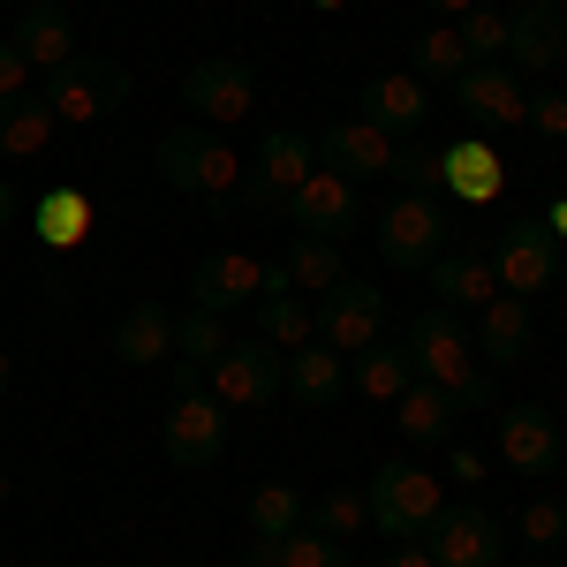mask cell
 Wrapping results in <instances>:
<instances>
[{"instance_id":"cell-1","label":"cell","mask_w":567,"mask_h":567,"mask_svg":"<svg viewBox=\"0 0 567 567\" xmlns=\"http://www.w3.org/2000/svg\"><path fill=\"white\" fill-rule=\"evenodd\" d=\"M152 159H159V182L175 197H197V205H219L243 189V144L235 136H213V130H159L152 136Z\"/></svg>"},{"instance_id":"cell-2","label":"cell","mask_w":567,"mask_h":567,"mask_svg":"<svg viewBox=\"0 0 567 567\" xmlns=\"http://www.w3.org/2000/svg\"><path fill=\"white\" fill-rule=\"evenodd\" d=\"M409 363H416V379H424V386H439L454 409H470V401H477V386H484L470 333L454 326V310H439V303L409 326Z\"/></svg>"},{"instance_id":"cell-3","label":"cell","mask_w":567,"mask_h":567,"mask_svg":"<svg viewBox=\"0 0 567 567\" xmlns=\"http://www.w3.org/2000/svg\"><path fill=\"white\" fill-rule=\"evenodd\" d=\"M182 114L213 136H235L250 114H258V76L235 61V53H205L189 76H182Z\"/></svg>"},{"instance_id":"cell-4","label":"cell","mask_w":567,"mask_h":567,"mask_svg":"<svg viewBox=\"0 0 567 567\" xmlns=\"http://www.w3.org/2000/svg\"><path fill=\"white\" fill-rule=\"evenodd\" d=\"M363 499H371V529H386V537H424L446 515L439 470H409V462H379V477L363 484Z\"/></svg>"},{"instance_id":"cell-5","label":"cell","mask_w":567,"mask_h":567,"mask_svg":"<svg viewBox=\"0 0 567 567\" xmlns=\"http://www.w3.org/2000/svg\"><path fill=\"white\" fill-rule=\"evenodd\" d=\"M318 152H326V167H341V175H355V182L424 167V159H409V152H401V136L379 130L371 114H341V122H326V130H318Z\"/></svg>"},{"instance_id":"cell-6","label":"cell","mask_w":567,"mask_h":567,"mask_svg":"<svg viewBox=\"0 0 567 567\" xmlns=\"http://www.w3.org/2000/svg\"><path fill=\"white\" fill-rule=\"evenodd\" d=\"M310 167H318V144H310L296 122H272V130L258 136V152H250V205H258V213H280V205L303 189Z\"/></svg>"},{"instance_id":"cell-7","label":"cell","mask_w":567,"mask_h":567,"mask_svg":"<svg viewBox=\"0 0 567 567\" xmlns=\"http://www.w3.org/2000/svg\"><path fill=\"white\" fill-rule=\"evenodd\" d=\"M379 250H386L393 272H424L446 250V213L432 205V189H409L379 213Z\"/></svg>"},{"instance_id":"cell-8","label":"cell","mask_w":567,"mask_h":567,"mask_svg":"<svg viewBox=\"0 0 567 567\" xmlns=\"http://www.w3.org/2000/svg\"><path fill=\"white\" fill-rule=\"evenodd\" d=\"M205 393H213L219 409H272V393H280V349H265V341H227L219 363L205 371Z\"/></svg>"},{"instance_id":"cell-9","label":"cell","mask_w":567,"mask_h":567,"mask_svg":"<svg viewBox=\"0 0 567 567\" xmlns=\"http://www.w3.org/2000/svg\"><path fill=\"white\" fill-rule=\"evenodd\" d=\"M492 272H499V296H523V303H537L545 288H560V243L545 235V219L507 227L499 250H492Z\"/></svg>"},{"instance_id":"cell-10","label":"cell","mask_w":567,"mask_h":567,"mask_svg":"<svg viewBox=\"0 0 567 567\" xmlns=\"http://www.w3.org/2000/svg\"><path fill=\"white\" fill-rule=\"evenodd\" d=\"M265 288H272V265L250 258V250H213V258H197V272H189V303L219 310V318L250 310Z\"/></svg>"},{"instance_id":"cell-11","label":"cell","mask_w":567,"mask_h":567,"mask_svg":"<svg viewBox=\"0 0 567 567\" xmlns=\"http://www.w3.org/2000/svg\"><path fill=\"white\" fill-rule=\"evenodd\" d=\"M288 213H296V227H303V235H326V243H333V235L363 227V182L318 159V167L303 175V189L288 197Z\"/></svg>"},{"instance_id":"cell-12","label":"cell","mask_w":567,"mask_h":567,"mask_svg":"<svg viewBox=\"0 0 567 567\" xmlns=\"http://www.w3.org/2000/svg\"><path fill=\"white\" fill-rule=\"evenodd\" d=\"M167 454H175L182 470H205L227 454V409H219L205 386H175V409H167Z\"/></svg>"},{"instance_id":"cell-13","label":"cell","mask_w":567,"mask_h":567,"mask_svg":"<svg viewBox=\"0 0 567 567\" xmlns=\"http://www.w3.org/2000/svg\"><path fill=\"white\" fill-rule=\"evenodd\" d=\"M446 91H454L462 114H477L484 130H523L529 122V84L515 76V69H499V61H470Z\"/></svg>"},{"instance_id":"cell-14","label":"cell","mask_w":567,"mask_h":567,"mask_svg":"<svg viewBox=\"0 0 567 567\" xmlns=\"http://www.w3.org/2000/svg\"><path fill=\"white\" fill-rule=\"evenodd\" d=\"M560 61H567L560 16H545V8H515V16H507V53H499V69H515V76L537 91V84H560Z\"/></svg>"},{"instance_id":"cell-15","label":"cell","mask_w":567,"mask_h":567,"mask_svg":"<svg viewBox=\"0 0 567 567\" xmlns=\"http://www.w3.org/2000/svg\"><path fill=\"white\" fill-rule=\"evenodd\" d=\"M432 175H439V189H454L462 205H499V189H507V159L484 144V136H454L446 152L432 159Z\"/></svg>"},{"instance_id":"cell-16","label":"cell","mask_w":567,"mask_h":567,"mask_svg":"<svg viewBox=\"0 0 567 567\" xmlns=\"http://www.w3.org/2000/svg\"><path fill=\"white\" fill-rule=\"evenodd\" d=\"M379 326H386V303H379V288H363V280H341L326 303H318V341L341 355H363L379 341Z\"/></svg>"},{"instance_id":"cell-17","label":"cell","mask_w":567,"mask_h":567,"mask_svg":"<svg viewBox=\"0 0 567 567\" xmlns=\"http://www.w3.org/2000/svg\"><path fill=\"white\" fill-rule=\"evenodd\" d=\"M8 45L31 61V76H61V69H76V61H84V53H76V23H69L53 0H31V8L16 16Z\"/></svg>"},{"instance_id":"cell-18","label":"cell","mask_w":567,"mask_h":567,"mask_svg":"<svg viewBox=\"0 0 567 567\" xmlns=\"http://www.w3.org/2000/svg\"><path fill=\"white\" fill-rule=\"evenodd\" d=\"M424 545H432L439 567H492L499 560V523H492L484 507H446V515L424 529Z\"/></svg>"},{"instance_id":"cell-19","label":"cell","mask_w":567,"mask_h":567,"mask_svg":"<svg viewBox=\"0 0 567 567\" xmlns=\"http://www.w3.org/2000/svg\"><path fill=\"white\" fill-rule=\"evenodd\" d=\"M499 470H515V477L560 470V424L545 409H507L499 416Z\"/></svg>"},{"instance_id":"cell-20","label":"cell","mask_w":567,"mask_h":567,"mask_svg":"<svg viewBox=\"0 0 567 567\" xmlns=\"http://www.w3.org/2000/svg\"><path fill=\"white\" fill-rule=\"evenodd\" d=\"M122 91H130V76H106V69H84V61H76V69H61V76L45 84V106H53L61 130H91Z\"/></svg>"},{"instance_id":"cell-21","label":"cell","mask_w":567,"mask_h":567,"mask_svg":"<svg viewBox=\"0 0 567 567\" xmlns=\"http://www.w3.org/2000/svg\"><path fill=\"white\" fill-rule=\"evenodd\" d=\"M424 288H432L439 310H470L477 318L492 296H499V272H492V258H470V250H439L432 265H424Z\"/></svg>"},{"instance_id":"cell-22","label":"cell","mask_w":567,"mask_h":567,"mask_svg":"<svg viewBox=\"0 0 567 567\" xmlns=\"http://www.w3.org/2000/svg\"><path fill=\"white\" fill-rule=\"evenodd\" d=\"M250 318H258V341H265V349H280V355H296V349H310V341H318V303H310V296H296L280 272H272V288L250 303Z\"/></svg>"},{"instance_id":"cell-23","label":"cell","mask_w":567,"mask_h":567,"mask_svg":"<svg viewBox=\"0 0 567 567\" xmlns=\"http://www.w3.org/2000/svg\"><path fill=\"white\" fill-rule=\"evenodd\" d=\"M288 529H303V492H296V484H280V477H265L258 492H250V507H243V537H250V553H243V560L265 567V553H272Z\"/></svg>"},{"instance_id":"cell-24","label":"cell","mask_w":567,"mask_h":567,"mask_svg":"<svg viewBox=\"0 0 567 567\" xmlns=\"http://www.w3.org/2000/svg\"><path fill=\"white\" fill-rule=\"evenodd\" d=\"M363 114L379 122V130H424V114H432V84L416 76V69H386V76H371L363 84Z\"/></svg>"},{"instance_id":"cell-25","label":"cell","mask_w":567,"mask_h":567,"mask_svg":"<svg viewBox=\"0 0 567 567\" xmlns=\"http://www.w3.org/2000/svg\"><path fill=\"white\" fill-rule=\"evenodd\" d=\"M91 227H99V213H91L84 189H39V205H31V235H39V250H84Z\"/></svg>"},{"instance_id":"cell-26","label":"cell","mask_w":567,"mask_h":567,"mask_svg":"<svg viewBox=\"0 0 567 567\" xmlns=\"http://www.w3.org/2000/svg\"><path fill=\"white\" fill-rule=\"evenodd\" d=\"M114 355H122L130 371L175 363V310H167V303H136V310H122V326H114Z\"/></svg>"},{"instance_id":"cell-27","label":"cell","mask_w":567,"mask_h":567,"mask_svg":"<svg viewBox=\"0 0 567 567\" xmlns=\"http://www.w3.org/2000/svg\"><path fill=\"white\" fill-rule=\"evenodd\" d=\"M227 341H235V333H227V318L189 303L175 318V379H182V386H205V371L219 363V349H227Z\"/></svg>"},{"instance_id":"cell-28","label":"cell","mask_w":567,"mask_h":567,"mask_svg":"<svg viewBox=\"0 0 567 567\" xmlns=\"http://www.w3.org/2000/svg\"><path fill=\"white\" fill-rule=\"evenodd\" d=\"M53 136H61V122H53L45 99H8V106H0V159L31 167V159L53 152Z\"/></svg>"},{"instance_id":"cell-29","label":"cell","mask_w":567,"mask_h":567,"mask_svg":"<svg viewBox=\"0 0 567 567\" xmlns=\"http://www.w3.org/2000/svg\"><path fill=\"white\" fill-rule=\"evenodd\" d=\"M280 386L296 393L303 409H318V401H333V393L349 386V355H341V349H326V341H310V349H296V355H288Z\"/></svg>"},{"instance_id":"cell-30","label":"cell","mask_w":567,"mask_h":567,"mask_svg":"<svg viewBox=\"0 0 567 567\" xmlns=\"http://www.w3.org/2000/svg\"><path fill=\"white\" fill-rule=\"evenodd\" d=\"M280 280H288L296 296H310V303H326V296L349 280V265H341V250H333L326 235H296V250H288V265H280Z\"/></svg>"},{"instance_id":"cell-31","label":"cell","mask_w":567,"mask_h":567,"mask_svg":"<svg viewBox=\"0 0 567 567\" xmlns=\"http://www.w3.org/2000/svg\"><path fill=\"white\" fill-rule=\"evenodd\" d=\"M470 349H484L492 363H523L529 355V303L523 296H492L477 310V341Z\"/></svg>"},{"instance_id":"cell-32","label":"cell","mask_w":567,"mask_h":567,"mask_svg":"<svg viewBox=\"0 0 567 567\" xmlns=\"http://www.w3.org/2000/svg\"><path fill=\"white\" fill-rule=\"evenodd\" d=\"M454 416H462V409H454V401H446L439 386H424V379H409V393L393 401V432L416 439V446H439V439H454Z\"/></svg>"},{"instance_id":"cell-33","label":"cell","mask_w":567,"mask_h":567,"mask_svg":"<svg viewBox=\"0 0 567 567\" xmlns=\"http://www.w3.org/2000/svg\"><path fill=\"white\" fill-rule=\"evenodd\" d=\"M409 379H416V363H409V349H371L355 355V393L371 401V409H393L401 393H409Z\"/></svg>"},{"instance_id":"cell-34","label":"cell","mask_w":567,"mask_h":567,"mask_svg":"<svg viewBox=\"0 0 567 567\" xmlns=\"http://www.w3.org/2000/svg\"><path fill=\"white\" fill-rule=\"evenodd\" d=\"M470 61H477V53L462 39V23H424V45H416V76H424V84H454Z\"/></svg>"},{"instance_id":"cell-35","label":"cell","mask_w":567,"mask_h":567,"mask_svg":"<svg viewBox=\"0 0 567 567\" xmlns=\"http://www.w3.org/2000/svg\"><path fill=\"white\" fill-rule=\"evenodd\" d=\"M303 523L318 529V537H333V545H349V537H363V529H371V499H363L355 484H333V492L310 507Z\"/></svg>"},{"instance_id":"cell-36","label":"cell","mask_w":567,"mask_h":567,"mask_svg":"<svg viewBox=\"0 0 567 567\" xmlns=\"http://www.w3.org/2000/svg\"><path fill=\"white\" fill-rule=\"evenodd\" d=\"M265 567H349V553L333 545V537H318V529H288L272 553H265Z\"/></svg>"},{"instance_id":"cell-37","label":"cell","mask_w":567,"mask_h":567,"mask_svg":"<svg viewBox=\"0 0 567 567\" xmlns=\"http://www.w3.org/2000/svg\"><path fill=\"white\" fill-rule=\"evenodd\" d=\"M462 39H470V53H477V61H499V53H507V8L477 0V8L462 16Z\"/></svg>"},{"instance_id":"cell-38","label":"cell","mask_w":567,"mask_h":567,"mask_svg":"<svg viewBox=\"0 0 567 567\" xmlns=\"http://www.w3.org/2000/svg\"><path fill=\"white\" fill-rule=\"evenodd\" d=\"M523 130H537L545 144H567V91L560 84H537L529 91V122Z\"/></svg>"},{"instance_id":"cell-39","label":"cell","mask_w":567,"mask_h":567,"mask_svg":"<svg viewBox=\"0 0 567 567\" xmlns=\"http://www.w3.org/2000/svg\"><path fill=\"white\" fill-rule=\"evenodd\" d=\"M523 537H529V545H560V537H567V515L553 507V499H529V507H523Z\"/></svg>"},{"instance_id":"cell-40","label":"cell","mask_w":567,"mask_h":567,"mask_svg":"<svg viewBox=\"0 0 567 567\" xmlns=\"http://www.w3.org/2000/svg\"><path fill=\"white\" fill-rule=\"evenodd\" d=\"M31 84H39V76H31V61L0 39V106H8V99H31Z\"/></svg>"},{"instance_id":"cell-41","label":"cell","mask_w":567,"mask_h":567,"mask_svg":"<svg viewBox=\"0 0 567 567\" xmlns=\"http://www.w3.org/2000/svg\"><path fill=\"white\" fill-rule=\"evenodd\" d=\"M439 484L477 492V484H484V454H477V446H446V470H439Z\"/></svg>"},{"instance_id":"cell-42","label":"cell","mask_w":567,"mask_h":567,"mask_svg":"<svg viewBox=\"0 0 567 567\" xmlns=\"http://www.w3.org/2000/svg\"><path fill=\"white\" fill-rule=\"evenodd\" d=\"M386 567H439V560H432V545H424V537H401V545L386 553Z\"/></svg>"},{"instance_id":"cell-43","label":"cell","mask_w":567,"mask_h":567,"mask_svg":"<svg viewBox=\"0 0 567 567\" xmlns=\"http://www.w3.org/2000/svg\"><path fill=\"white\" fill-rule=\"evenodd\" d=\"M424 8H432V23H462V16H470L477 0H424Z\"/></svg>"},{"instance_id":"cell-44","label":"cell","mask_w":567,"mask_h":567,"mask_svg":"<svg viewBox=\"0 0 567 567\" xmlns=\"http://www.w3.org/2000/svg\"><path fill=\"white\" fill-rule=\"evenodd\" d=\"M545 235H553V243H567V197H553V213H545Z\"/></svg>"},{"instance_id":"cell-45","label":"cell","mask_w":567,"mask_h":567,"mask_svg":"<svg viewBox=\"0 0 567 567\" xmlns=\"http://www.w3.org/2000/svg\"><path fill=\"white\" fill-rule=\"evenodd\" d=\"M8 386H16V355L0 349V393H8Z\"/></svg>"},{"instance_id":"cell-46","label":"cell","mask_w":567,"mask_h":567,"mask_svg":"<svg viewBox=\"0 0 567 567\" xmlns=\"http://www.w3.org/2000/svg\"><path fill=\"white\" fill-rule=\"evenodd\" d=\"M8 213H16V182L0 175V219H8Z\"/></svg>"},{"instance_id":"cell-47","label":"cell","mask_w":567,"mask_h":567,"mask_svg":"<svg viewBox=\"0 0 567 567\" xmlns=\"http://www.w3.org/2000/svg\"><path fill=\"white\" fill-rule=\"evenodd\" d=\"M523 8H545V16H560V8H567V0H523Z\"/></svg>"},{"instance_id":"cell-48","label":"cell","mask_w":567,"mask_h":567,"mask_svg":"<svg viewBox=\"0 0 567 567\" xmlns=\"http://www.w3.org/2000/svg\"><path fill=\"white\" fill-rule=\"evenodd\" d=\"M310 8H341V0H310Z\"/></svg>"},{"instance_id":"cell-49","label":"cell","mask_w":567,"mask_h":567,"mask_svg":"<svg viewBox=\"0 0 567 567\" xmlns=\"http://www.w3.org/2000/svg\"><path fill=\"white\" fill-rule=\"evenodd\" d=\"M0 507H8V477H0Z\"/></svg>"},{"instance_id":"cell-50","label":"cell","mask_w":567,"mask_h":567,"mask_svg":"<svg viewBox=\"0 0 567 567\" xmlns=\"http://www.w3.org/2000/svg\"><path fill=\"white\" fill-rule=\"evenodd\" d=\"M560 91H567V61H560Z\"/></svg>"},{"instance_id":"cell-51","label":"cell","mask_w":567,"mask_h":567,"mask_svg":"<svg viewBox=\"0 0 567 567\" xmlns=\"http://www.w3.org/2000/svg\"><path fill=\"white\" fill-rule=\"evenodd\" d=\"M0 39H8V31H0Z\"/></svg>"}]
</instances>
